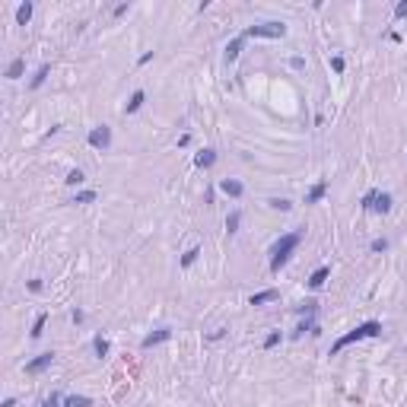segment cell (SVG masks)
Returning <instances> with one entry per match:
<instances>
[{
	"label": "cell",
	"mask_w": 407,
	"mask_h": 407,
	"mask_svg": "<svg viewBox=\"0 0 407 407\" xmlns=\"http://www.w3.org/2000/svg\"><path fill=\"white\" fill-rule=\"evenodd\" d=\"M376 194H378V191H369V194L363 198V210H372V204H376Z\"/></svg>",
	"instance_id": "cell-28"
},
{
	"label": "cell",
	"mask_w": 407,
	"mask_h": 407,
	"mask_svg": "<svg viewBox=\"0 0 407 407\" xmlns=\"http://www.w3.org/2000/svg\"><path fill=\"white\" fill-rule=\"evenodd\" d=\"M29 19H32V3L26 0V3H19V10H16V23H19V26H26Z\"/></svg>",
	"instance_id": "cell-16"
},
{
	"label": "cell",
	"mask_w": 407,
	"mask_h": 407,
	"mask_svg": "<svg viewBox=\"0 0 407 407\" xmlns=\"http://www.w3.org/2000/svg\"><path fill=\"white\" fill-rule=\"evenodd\" d=\"M299 312H302V315H312V312H315V302H302Z\"/></svg>",
	"instance_id": "cell-31"
},
{
	"label": "cell",
	"mask_w": 407,
	"mask_h": 407,
	"mask_svg": "<svg viewBox=\"0 0 407 407\" xmlns=\"http://www.w3.org/2000/svg\"><path fill=\"white\" fill-rule=\"evenodd\" d=\"M45 321H48V315H38V318H35V324H32V341H38V337H42Z\"/></svg>",
	"instance_id": "cell-19"
},
{
	"label": "cell",
	"mask_w": 407,
	"mask_h": 407,
	"mask_svg": "<svg viewBox=\"0 0 407 407\" xmlns=\"http://www.w3.org/2000/svg\"><path fill=\"white\" fill-rule=\"evenodd\" d=\"M395 16L398 19H407V0H401V3L395 6Z\"/></svg>",
	"instance_id": "cell-29"
},
{
	"label": "cell",
	"mask_w": 407,
	"mask_h": 407,
	"mask_svg": "<svg viewBox=\"0 0 407 407\" xmlns=\"http://www.w3.org/2000/svg\"><path fill=\"white\" fill-rule=\"evenodd\" d=\"M324 194H328V181H318V185H312V191L305 194V204H318Z\"/></svg>",
	"instance_id": "cell-9"
},
{
	"label": "cell",
	"mask_w": 407,
	"mask_h": 407,
	"mask_svg": "<svg viewBox=\"0 0 407 407\" xmlns=\"http://www.w3.org/2000/svg\"><path fill=\"white\" fill-rule=\"evenodd\" d=\"M198 255H201V252H198V248H188V252H185V255H181V267H191V264H194V261H198Z\"/></svg>",
	"instance_id": "cell-22"
},
{
	"label": "cell",
	"mask_w": 407,
	"mask_h": 407,
	"mask_svg": "<svg viewBox=\"0 0 407 407\" xmlns=\"http://www.w3.org/2000/svg\"><path fill=\"white\" fill-rule=\"evenodd\" d=\"M92 201H96V191H80L73 198V204H92Z\"/></svg>",
	"instance_id": "cell-25"
},
{
	"label": "cell",
	"mask_w": 407,
	"mask_h": 407,
	"mask_svg": "<svg viewBox=\"0 0 407 407\" xmlns=\"http://www.w3.org/2000/svg\"><path fill=\"white\" fill-rule=\"evenodd\" d=\"M239 223H242V213H239V210H233V213L226 216V229H229V233H235V229H239Z\"/></svg>",
	"instance_id": "cell-21"
},
{
	"label": "cell",
	"mask_w": 407,
	"mask_h": 407,
	"mask_svg": "<svg viewBox=\"0 0 407 407\" xmlns=\"http://www.w3.org/2000/svg\"><path fill=\"white\" fill-rule=\"evenodd\" d=\"M23 70H26V60L16 58L10 67H6V80H19V77H23Z\"/></svg>",
	"instance_id": "cell-14"
},
{
	"label": "cell",
	"mask_w": 407,
	"mask_h": 407,
	"mask_svg": "<svg viewBox=\"0 0 407 407\" xmlns=\"http://www.w3.org/2000/svg\"><path fill=\"white\" fill-rule=\"evenodd\" d=\"M67 185H83V181H86V175L83 172H80V169H70V172H67Z\"/></svg>",
	"instance_id": "cell-18"
},
{
	"label": "cell",
	"mask_w": 407,
	"mask_h": 407,
	"mask_svg": "<svg viewBox=\"0 0 407 407\" xmlns=\"http://www.w3.org/2000/svg\"><path fill=\"white\" fill-rule=\"evenodd\" d=\"M328 274H331V267H318L315 274L309 277V287H312V290H321V287H324V280H328Z\"/></svg>",
	"instance_id": "cell-10"
},
{
	"label": "cell",
	"mask_w": 407,
	"mask_h": 407,
	"mask_svg": "<svg viewBox=\"0 0 407 407\" xmlns=\"http://www.w3.org/2000/svg\"><path fill=\"white\" fill-rule=\"evenodd\" d=\"M277 344H280V331H274V334H267V337H264V347H277Z\"/></svg>",
	"instance_id": "cell-26"
},
{
	"label": "cell",
	"mask_w": 407,
	"mask_h": 407,
	"mask_svg": "<svg viewBox=\"0 0 407 407\" xmlns=\"http://www.w3.org/2000/svg\"><path fill=\"white\" fill-rule=\"evenodd\" d=\"M29 290L32 293H42V280H29Z\"/></svg>",
	"instance_id": "cell-34"
},
{
	"label": "cell",
	"mask_w": 407,
	"mask_h": 407,
	"mask_svg": "<svg viewBox=\"0 0 407 407\" xmlns=\"http://www.w3.org/2000/svg\"><path fill=\"white\" fill-rule=\"evenodd\" d=\"M382 334V324L378 321H363V324H356L353 331H350V334H344L341 341L334 344V347H331V356L334 353H341L344 347H350V344H356V341H363V337H378Z\"/></svg>",
	"instance_id": "cell-2"
},
{
	"label": "cell",
	"mask_w": 407,
	"mask_h": 407,
	"mask_svg": "<svg viewBox=\"0 0 407 407\" xmlns=\"http://www.w3.org/2000/svg\"><path fill=\"white\" fill-rule=\"evenodd\" d=\"M48 73H51V64H42V67L35 70V77L29 80V86H32V89H38V86H42L45 80H48Z\"/></svg>",
	"instance_id": "cell-11"
},
{
	"label": "cell",
	"mask_w": 407,
	"mask_h": 407,
	"mask_svg": "<svg viewBox=\"0 0 407 407\" xmlns=\"http://www.w3.org/2000/svg\"><path fill=\"white\" fill-rule=\"evenodd\" d=\"M372 252H385V248H388V239H372Z\"/></svg>",
	"instance_id": "cell-27"
},
{
	"label": "cell",
	"mask_w": 407,
	"mask_h": 407,
	"mask_svg": "<svg viewBox=\"0 0 407 407\" xmlns=\"http://www.w3.org/2000/svg\"><path fill=\"white\" fill-rule=\"evenodd\" d=\"M239 51H242V38H233V42L226 45V60H229V64L239 58Z\"/></svg>",
	"instance_id": "cell-17"
},
{
	"label": "cell",
	"mask_w": 407,
	"mask_h": 407,
	"mask_svg": "<svg viewBox=\"0 0 407 407\" xmlns=\"http://www.w3.org/2000/svg\"><path fill=\"white\" fill-rule=\"evenodd\" d=\"M223 334H226V328H216V331H210V341H220Z\"/></svg>",
	"instance_id": "cell-32"
},
{
	"label": "cell",
	"mask_w": 407,
	"mask_h": 407,
	"mask_svg": "<svg viewBox=\"0 0 407 407\" xmlns=\"http://www.w3.org/2000/svg\"><path fill=\"white\" fill-rule=\"evenodd\" d=\"M299 242H302V233L299 229H296V233H287V235H280V242H277L274 245V252H270V270H280L283 264L290 261V255L296 252V248H299Z\"/></svg>",
	"instance_id": "cell-1"
},
{
	"label": "cell",
	"mask_w": 407,
	"mask_h": 407,
	"mask_svg": "<svg viewBox=\"0 0 407 407\" xmlns=\"http://www.w3.org/2000/svg\"><path fill=\"white\" fill-rule=\"evenodd\" d=\"M274 299H280V293H277V290H264V293L252 296V305H264V302H274Z\"/></svg>",
	"instance_id": "cell-13"
},
{
	"label": "cell",
	"mask_w": 407,
	"mask_h": 407,
	"mask_svg": "<svg viewBox=\"0 0 407 407\" xmlns=\"http://www.w3.org/2000/svg\"><path fill=\"white\" fill-rule=\"evenodd\" d=\"M283 35H287L283 23H258L245 29V38H283Z\"/></svg>",
	"instance_id": "cell-3"
},
{
	"label": "cell",
	"mask_w": 407,
	"mask_h": 407,
	"mask_svg": "<svg viewBox=\"0 0 407 407\" xmlns=\"http://www.w3.org/2000/svg\"><path fill=\"white\" fill-rule=\"evenodd\" d=\"M92 347H96V353H99V356H105V353H108V341H105L102 334L96 337V341H92Z\"/></svg>",
	"instance_id": "cell-24"
},
{
	"label": "cell",
	"mask_w": 407,
	"mask_h": 407,
	"mask_svg": "<svg viewBox=\"0 0 407 407\" xmlns=\"http://www.w3.org/2000/svg\"><path fill=\"white\" fill-rule=\"evenodd\" d=\"M220 191L229 194V198H242L245 185H242V181H235V178H223V181H220Z\"/></svg>",
	"instance_id": "cell-7"
},
{
	"label": "cell",
	"mask_w": 407,
	"mask_h": 407,
	"mask_svg": "<svg viewBox=\"0 0 407 407\" xmlns=\"http://www.w3.org/2000/svg\"><path fill=\"white\" fill-rule=\"evenodd\" d=\"M144 99H146V92H144V89H137V92H134V96H131V102H127V105H124V115H134V112H137L140 105H144Z\"/></svg>",
	"instance_id": "cell-12"
},
{
	"label": "cell",
	"mask_w": 407,
	"mask_h": 407,
	"mask_svg": "<svg viewBox=\"0 0 407 407\" xmlns=\"http://www.w3.org/2000/svg\"><path fill=\"white\" fill-rule=\"evenodd\" d=\"M64 407H89V398H83V395H70L64 401Z\"/></svg>",
	"instance_id": "cell-20"
},
{
	"label": "cell",
	"mask_w": 407,
	"mask_h": 407,
	"mask_svg": "<svg viewBox=\"0 0 407 407\" xmlns=\"http://www.w3.org/2000/svg\"><path fill=\"white\" fill-rule=\"evenodd\" d=\"M331 70H334V73H344V58H331Z\"/></svg>",
	"instance_id": "cell-30"
},
{
	"label": "cell",
	"mask_w": 407,
	"mask_h": 407,
	"mask_svg": "<svg viewBox=\"0 0 407 407\" xmlns=\"http://www.w3.org/2000/svg\"><path fill=\"white\" fill-rule=\"evenodd\" d=\"M388 210H391V194L388 191H378L376 204H372V213H388Z\"/></svg>",
	"instance_id": "cell-8"
},
{
	"label": "cell",
	"mask_w": 407,
	"mask_h": 407,
	"mask_svg": "<svg viewBox=\"0 0 407 407\" xmlns=\"http://www.w3.org/2000/svg\"><path fill=\"white\" fill-rule=\"evenodd\" d=\"M89 146L92 150H108V146H112V127H92L89 131Z\"/></svg>",
	"instance_id": "cell-4"
},
{
	"label": "cell",
	"mask_w": 407,
	"mask_h": 407,
	"mask_svg": "<svg viewBox=\"0 0 407 407\" xmlns=\"http://www.w3.org/2000/svg\"><path fill=\"white\" fill-rule=\"evenodd\" d=\"M267 204H270V207H274V210H283V213H287V210H290V207H293V204H290L287 198H270Z\"/></svg>",
	"instance_id": "cell-23"
},
{
	"label": "cell",
	"mask_w": 407,
	"mask_h": 407,
	"mask_svg": "<svg viewBox=\"0 0 407 407\" xmlns=\"http://www.w3.org/2000/svg\"><path fill=\"white\" fill-rule=\"evenodd\" d=\"M194 162H198L201 169H210V166L216 162V150H201V153H198V159H194Z\"/></svg>",
	"instance_id": "cell-15"
},
{
	"label": "cell",
	"mask_w": 407,
	"mask_h": 407,
	"mask_svg": "<svg viewBox=\"0 0 407 407\" xmlns=\"http://www.w3.org/2000/svg\"><path fill=\"white\" fill-rule=\"evenodd\" d=\"M169 337H172V331H169V328H159V331H153V334H146V337H144V350L156 347V344H166Z\"/></svg>",
	"instance_id": "cell-6"
},
{
	"label": "cell",
	"mask_w": 407,
	"mask_h": 407,
	"mask_svg": "<svg viewBox=\"0 0 407 407\" xmlns=\"http://www.w3.org/2000/svg\"><path fill=\"white\" fill-rule=\"evenodd\" d=\"M58 404H60V398H58V395H51V398H48V401H45L42 407H58Z\"/></svg>",
	"instance_id": "cell-33"
},
{
	"label": "cell",
	"mask_w": 407,
	"mask_h": 407,
	"mask_svg": "<svg viewBox=\"0 0 407 407\" xmlns=\"http://www.w3.org/2000/svg\"><path fill=\"white\" fill-rule=\"evenodd\" d=\"M51 363H54V353H42V356H35V359L26 363V372H29V376H38V372H45Z\"/></svg>",
	"instance_id": "cell-5"
}]
</instances>
